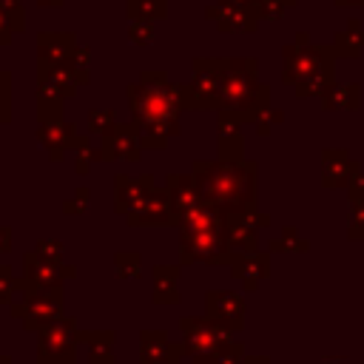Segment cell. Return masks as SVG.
I'll return each instance as SVG.
<instances>
[{
    "instance_id": "cell-12",
    "label": "cell",
    "mask_w": 364,
    "mask_h": 364,
    "mask_svg": "<svg viewBox=\"0 0 364 364\" xmlns=\"http://www.w3.org/2000/svg\"><path fill=\"white\" fill-rule=\"evenodd\" d=\"M117 273L119 276H139V256L136 253H119L117 256Z\"/></svg>"
},
{
    "instance_id": "cell-7",
    "label": "cell",
    "mask_w": 364,
    "mask_h": 364,
    "mask_svg": "<svg viewBox=\"0 0 364 364\" xmlns=\"http://www.w3.org/2000/svg\"><path fill=\"white\" fill-rule=\"evenodd\" d=\"M168 336L165 333H156V330H145L142 333V355H139V364H165V355H168Z\"/></svg>"
},
{
    "instance_id": "cell-14",
    "label": "cell",
    "mask_w": 364,
    "mask_h": 364,
    "mask_svg": "<svg viewBox=\"0 0 364 364\" xmlns=\"http://www.w3.org/2000/svg\"><path fill=\"white\" fill-rule=\"evenodd\" d=\"M37 253H40L43 259H48V262H60L63 247H60L57 242H40V245H37Z\"/></svg>"
},
{
    "instance_id": "cell-19",
    "label": "cell",
    "mask_w": 364,
    "mask_h": 364,
    "mask_svg": "<svg viewBox=\"0 0 364 364\" xmlns=\"http://www.w3.org/2000/svg\"><path fill=\"white\" fill-rule=\"evenodd\" d=\"M40 3H60V0H40Z\"/></svg>"
},
{
    "instance_id": "cell-16",
    "label": "cell",
    "mask_w": 364,
    "mask_h": 364,
    "mask_svg": "<svg viewBox=\"0 0 364 364\" xmlns=\"http://www.w3.org/2000/svg\"><path fill=\"white\" fill-rule=\"evenodd\" d=\"M9 245H11V233H9V228H0V253H6Z\"/></svg>"
},
{
    "instance_id": "cell-10",
    "label": "cell",
    "mask_w": 364,
    "mask_h": 364,
    "mask_svg": "<svg viewBox=\"0 0 364 364\" xmlns=\"http://www.w3.org/2000/svg\"><path fill=\"white\" fill-rule=\"evenodd\" d=\"M193 364H245V361H242V347L228 341L225 347H219L210 355H196Z\"/></svg>"
},
{
    "instance_id": "cell-9",
    "label": "cell",
    "mask_w": 364,
    "mask_h": 364,
    "mask_svg": "<svg viewBox=\"0 0 364 364\" xmlns=\"http://www.w3.org/2000/svg\"><path fill=\"white\" fill-rule=\"evenodd\" d=\"M82 338H88V344H91V364H114V353H111L114 336L111 333H97V336H82Z\"/></svg>"
},
{
    "instance_id": "cell-17",
    "label": "cell",
    "mask_w": 364,
    "mask_h": 364,
    "mask_svg": "<svg viewBox=\"0 0 364 364\" xmlns=\"http://www.w3.org/2000/svg\"><path fill=\"white\" fill-rule=\"evenodd\" d=\"M245 364H270V361H267V358H247Z\"/></svg>"
},
{
    "instance_id": "cell-1",
    "label": "cell",
    "mask_w": 364,
    "mask_h": 364,
    "mask_svg": "<svg viewBox=\"0 0 364 364\" xmlns=\"http://www.w3.org/2000/svg\"><path fill=\"white\" fill-rule=\"evenodd\" d=\"M131 108L134 119L148 134H168L176 131V94L159 74H145L139 85L131 88Z\"/></svg>"
},
{
    "instance_id": "cell-4",
    "label": "cell",
    "mask_w": 364,
    "mask_h": 364,
    "mask_svg": "<svg viewBox=\"0 0 364 364\" xmlns=\"http://www.w3.org/2000/svg\"><path fill=\"white\" fill-rule=\"evenodd\" d=\"M102 156H114V159H136L139 156V145L134 136V125H114L105 128V142H102Z\"/></svg>"
},
{
    "instance_id": "cell-3",
    "label": "cell",
    "mask_w": 364,
    "mask_h": 364,
    "mask_svg": "<svg viewBox=\"0 0 364 364\" xmlns=\"http://www.w3.org/2000/svg\"><path fill=\"white\" fill-rule=\"evenodd\" d=\"M60 304H63L60 301V290H43V287H37L31 296H26L23 304H14L11 313L17 318H23L26 327L43 330V327H48V324H54L60 318Z\"/></svg>"
},
{
    "instance_id": "cell-20",
    "label": "cell",
    "mask_w": 364,
    "mask_h": 364,
    "mask_svg": "<svg viewBox=\"0 0 364 364\" xmlns=\"http://www.w3.org/2000/svg\"><path fill=\"white\" fill-rule=\"evenodd\" d=\"M327 364H344V361H327Z\"/></svg>"
},
{
    "instance_id": "cell-13",
    "label": "cell",
    "mask_w": 364,
    "mask_h": 364,
    "mask_svg": "<svg viewBox=\"0 0 364 364\" xmlns=\"http://www.w3.org/2000/svg\"><path fill=\"white\" fill-rule=\"evenodd\" d=\"M17 287V282L11 279V270L9 267H0V301H9L11 290Z\"/></svg>"
},
{
    "instance_id": "cell-15",
    "label": "cell",
    "mask_w": 364,
    "mask_h": 364,
    "mask_svg": "<svg viewBox=\"0 0 364 364\" xmlns=\"http://www.w3.org/2000/svg\"><path fill=\"white\" fill-rule=\"evenodd\" d=\"M6 14H9V11H3V9H0V43H6V40H9V31L14 28V23H9V17H6Z\"/></svg>"
},
{
    "instance_id": "cell-11",
    "label": "cell",
    "mask_w": 364,
    "mask_h": 364,
    "mask_svg": "<svg viewBox=\"0 0 364 364\" xmlns=\"http://www.w3.org/2000/svg\"><path fill=\"white\" fill-rule=\"evenodd\" d=\"M71 131H74L71 125H68V128H63V125H57V128H54V125H46V128L40 131L43 145L51 148V156H54V159H57V156L63 154V148L68 145V136H63V134H71Z\"/></svg>"
},
{
    "instance_id": "cell-6",
    "label": "cell",
    "mask_w": 364,
    "mask_h": 364,
    "mask_svg": "<svg viewBox=\"0 0 364 364\" xmlns=\"http://www.w3.org/2000/svg\"><path fill=\"white\" fill-rule=\"evenodd\" d=\"M208 307H210V318L213 321H219V324H225L230 330H236L242 324L245 307H242L239 296H233V293H210L208 296Z\"/></svg>"
},
{
    "instance_id": "cell-2",
    "label": "cell",
    "mask_w": 364,
    "mask_h": 364,
    "mask_svg": "<svg viewBox=\"0 0 364 364\" xmlns=\"http://www.w3.org/2000/svg\"><path fill=\"white\" fill-rule=\"evenodd\" d=\"M182 330H185V353L196 355H210L219 347H225L230 341V327L213 321V318H182Z\"/></svg>"
},
{
    "instance_id": "cell-8",
    "label": "cell",
    "mask_w": 364,
    "mask_h": 364,
    "mask_svg": "<svg viewBox=\"0 0 364 364\" xmlns=\"http://www.w3.org/2000/svg\"><path fill=\"white\" fill-rule=\"evenodd\" d=\"M154 279H156V290H154V301H176V267H154Z\"/></svg>"
},
{
    "instance_id": "cell-5",
    "label": "cell",
    "mask_w": 364,
    "mask_h": 364,
    "mask_svg": "<svg viewBox=\"0 0 364 364\" xmlns=\"http://www.w3.org/2000/svg\"><path fill=\"white\" fill-rule=\"evenodd\" d=\"M65 276H74V270L68 267H60L57 262H48L43 259L40 253H31L28 256V282L34 287H43V290H60V282Z\"/></svg>"
},
{
    "instance_id": "cell-18",
    "label": "cell",
    "mask_w": 364,
    "mask_h": 364,
    "mask_svg": "<svg viewBox=\"0 0 364 364\" xmlns=\"http://www.w3.org/2000/svg\"><path fill=\"white\" fill-rule=\"evenodd\" d=\"M0 364H11V358H6V355H3V358H0Z\"/></svg>"
}]
</instances>
